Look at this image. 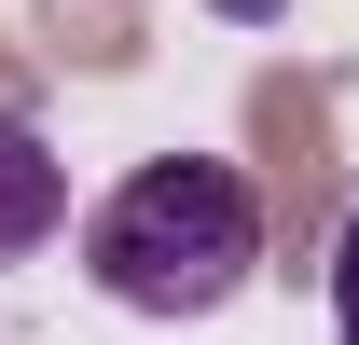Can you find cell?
<instances>
[{"label":"cell","instance_id":"obj_2","mask_svg":"<svg viewBox=\"0 0 359 345\" xmlns=\"http://www.w3.org/2000/svg\"><path fill=\"white\" fill-rule=\"evenodd\" d=\"M55 221H69V166H55V138L28 111H0V262L55 249Z\"/></svg>","mask_w":359,"mask_h":345},{"label":"cell","instance_id":"obj_4","mask_svg":"<svg viewBox=\"0 0 359 345\" xmlns=\"http://www.w3.org/2000/svg\"><path fill=\"white\" fill-rule=\"evenodd\" d=\"M222 14H249V28H263V14H290V0H222Z\"/></svg>","mask_w":359,"mask_h":345},{"label":"cell","instance_id":"obj_3","mask_svg":"<svg viewBox=\"0 0 359 345\" xmlns=\"http://www.w3.org/2000/svg\"><path fill=\"white\" fill-rule=\"evenodd\" d=\"M332 345H359V221L332 235Z\"/></svg>","mask_w":359,"mask_h":345},{"label":"cell","instance_id":"obj_1","mask_svg":"<svg viewBox=\"0 0 359 345\" xmlns=\"http://www.w3.org/2000/svg\"><path fill=\"white\" fill-rule=\"evenodd\" d=\"M83 276L125 318H222L263 276V194L222 152H152L138 180H111L83 221Z\"/></svg>","mask_w":359,"mask_h":345}]
</instances>
